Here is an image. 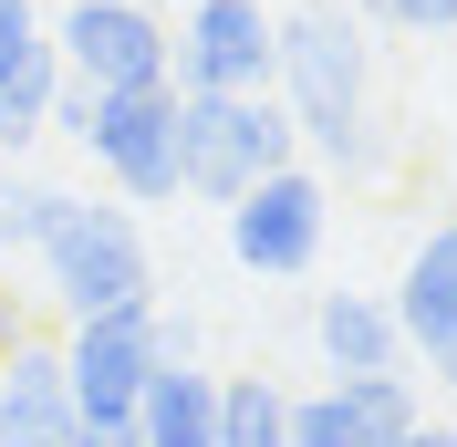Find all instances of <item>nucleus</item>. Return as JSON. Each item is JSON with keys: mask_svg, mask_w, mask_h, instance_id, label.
Returning a JSON list of instances; mask_svg holds the SVG:
<instances>
[{"mask_svg": "<svg viewBox=\"0 0 457 447\" xmlns=\"http://www.w3.org/2000/svg\"><path fill=\"white\" fill-rule=\"evenodd\" d=\"M270 94H281L291 136L312 146V156H333V167H364V31H353V11H333V0H302V11H281L270 21Z\"/></svg>", "mask_w": 457, "mask_h": 447, "instance_id": "nucleus-1", "label": "nucleus"}, {"mask_svg": "<svg viewBox=\"0 0 457 447\" xmlns=\"http://www.w3.org/2000/svg\"><path fill=\"white\" fill-rule=\"evenodd\" d=\"M53 125L114 177L125 208H167V198H187V188H177V84H136V94L62 84L53 94Z\"/></svg>", "mask_w": 457, "mask_h": 447, "instance_id": "nucleus-2", "label": "nucleus"}, {"mask_svg": "<svg viewBox=\"0 0 457 447\" xmlns=\"http://www.w3.org/2000/svg\"><path fill=\"white\" fill-rule=\"evenodd\" d=\"M42 281H53V302L84 323V312H114V302H156V260H145V229L136 208H104V198H53V219L31 240Z\"/></svg>", "mask_w": 457, "mask_h": 447, "instance_id": "nucleus-3", "label": "nucleus"}, {"mask_svg": "<svg viewBox=\"0 0 457 447\" xmlns=\"http://www.w3.org/2000/svg\"><path fill=\"white\" fill-rule=\"evenodd\" d=\"M302 156V136H291V114L281 94L260 84V94H177V188L187 198H239L250 177L291 167Z\"/></svg>", "mask_w": 457, "mask_h": 447, "instance_id": "nucleus-4", "label": "nucleus"}, {"mask_svg": "<svg viewBox=\"0 0 457 447\" xmlns=\"http://www.w3.org/2000/svg\"><path fill=\"white\" fill-rule=\"evenodd\" d=\"M322 229H333V188H322V167H302V156L228 198V260L250 281H302L322 260Z\"/></svg>", "mask_w": 457, "mask_h": 447, "instance_id": "nucleus-5", "label": "nucleus"}, {"mask_svg": "<svg viewBox=\"0 0 457 447\" xmlns=\"http://www.w3.org/2000/svg\"><path fill=\"white\" fill-rule=\"evenodd\" d=\"M53 63H62V84H84V94L167 84V21H156V0H62Z\"/></svg>", "mask_w": 457, "mask_h": 447, "instance_id": "nucleus-6", "label": "nucleus"}, {"mask_svg": "<svg viewBox=\"0 0 457 447\" xmlns=\"http://www.w3.org/2000/svg\"><path fill=\"white\" fill-rule=\"evenodd\" d=\"M167 364L156 343V302H114V312H84L62 333V385H73V417H136L145 375Z\"/></svg>", "mask_w": 457, "mask_h": 447, "instance_id": "nucleus-7", "label": "nucleus"}, {"mask_svg": "<svg viewBox=\"0 0 457 447\" xmlns=\"http://www.w3.org/2000/svg\"><path fill=\"white\" fill-rule=\"evenodd\" d=\"M167 84L177 94H260L270 84V11L260 0H187L167 31Z\"/></svg>", "mask_w": 457, "mask_h": 447, "instance_id": "nucleus-8", "label": "nucleus"}, {"mask_svg": "<svg viewBox=\"0 0 457 447\" xmlns=\"http://www.w3.org/2000/svg\"><path fill=\"white\" fill-rule=\"evenodd\" d=\"M73 437V385H62V343H11L0 354V447H62Z\"/></svg>", "mask_w": 457, "mask_h": 447, "instance_id": "nucleus-9", "label": "nucleus"}, {"mask_svg": "<svg viewBox=\"0 0 457 447\" xmlns=\"http://www.w3.org/2000/svg\"><path fill=\"white\" fill-rule=\"evenodd\" d=\"M136 447H219V375L156 364L136 395Z\"/></svg>", "mask_w": 457, "mask_h": 447, "instance_id": "nucleus-10", "label": "nucleus"}, {"mask_svg": "<svg viewBox=\"0 0 457 447\" xmlns=\"http://www.w3.org/2000/svg\"><path fill=\"white\" fill-rule=\"evenodd\" d=\"M312 343H322L333 375H385V364H405V333H395V312L374 302V291H322Z\"/></svg>", "mask_w": 457, "mask_h": 447, "instance_id": "nucleus-11", "label": "nucleus"}, {"mask_svg": "<svg viewBox=\"0 0 457 447\" xmlns=\"http://www.w3.org/2000/svg\"><path fill=\"white\" fill-rule=\"evenodd\" d=\"M395 333H405V354H427L436 333H457V219L447 229H427V250L405 260V281H395Z\"/></svg>", "mask_w": 457, "mask_h": 447, "instance_id": "nucleus-12", "label": "nucleus"}, {"mask_svg": "<svg viewBox=\"0 0 457 447\" xmlns=\"http://www.w3.org/2000/svg\"><path fill=\"white\" fill-rule=\"evenodd\" d=\"M219 447H291V395L260 375L219 385Z\"/></svg>", "mask_w": 457, "mask_h": 447, "instance_id": "nucleus-13", "label": "nucleus"}, {"mask_svg": "<svg viewBox=\"0 0 457 447\" xmlns=\"http://www.w3.org/2000/svg\"><path fill=\"white\" fill-rule=\"evenodd\" d=\"M343 385V406H353V417L374 426V437H405V426L427 417V406H416V375H405V364H385V375H333Z\"/></svg>", "mask_w": 457, "mask_h": 447, "instance_id": "nucleus-14", "label": "nucleus"}, {"mask_svg": "<svg viewBox=\"0 0 457 447\" xmlns=\"http://www.w3.org/2000/svg\"><path fill=\"white\" fill-rule=\"evenodd\" d=\"M53 94H62V63H31V73L0 84V156L31 146V136H53Z\"/></svg>", "mask_w": 457, "mask_h": 447, "instance_id": "nucleus-15", "label": "nucleus"}, {"mask_svg": "<svg viewBox=\"0 0 457 447\" xmlns=\"http://www.w3.org/2000/svg\"><path fill=\"white\" fill-rule=\"evenodd\" d=\"M291 447H385V437L343 406V385H322V395H291Z\"/></svg>", "mask_w": 457, "mask_h": 447, "instance_id": "nucleus-16", "label": "nucleus"}, {"mask_svg": "<svg viewBox=\"0 0 457 447\" xmlns=\"http://www.w3.org/2000/svg\"><path fill=\"white\" fill-rule=\"evenodd\" d=\"M31 63H53V11L42 0H0V84L31 73Z\"/></svg>", "mask_w": 457, "mask_h": 447, "instance_id": "nucleus-17", "label": "nucleus"}, {"mask_svg": "<svg viewBox=\"0 0 457 447\" xmlns=\"http://www.w3.org/2000/svg\"><path fill=\"white\" fill-rule=\"evenodd\" d=\"M53 198L62 188H42V177H0V250H31L42 219H53Z\"/></svg>", "mask_w": 457, "mask_h": 447, "instance_id": "nucleus-18", "label": "nucleus"}, {"mask_svg": "<svg viewBox=\"0 0 457 447\" xmlns=\"http://www.w3.org/2000/svg\"><path fill=\"white\" fill-rule=\"evenodd\" d=\"M395 31H457V0H374Z\"/></svg>", "mask_w": 457, "mask_h": 447, "instance_id": "nucleus-19", "label": "nucleus"}, {"mask_svg": "<svg viewBox=\"0 0 457 447\" xmlns=\"http://www.w3.org/2000/svg\"><path fill=\"white\" fill-rule=\"evenodd\" d=\"M62 447H136V417H73Z\"/></svg>", "mask_w": 457, "mask_h": 447, "instance_id": "nucleus-20", "label": "nucleus"}, {"mask_svg": "<svg viewBox=\"0 0 457 447\" xmlns=\"http://www.w3.org/2000/svg\"><path fill=\"white\" fill-rule=\"evenodd\" d=\"M427 375H436V385L457 395V333H436V343H427Z\"/></svg>", "mask_w": 457, "mask_h": 447, "instance_id": "nucleus-21", "label": "nucleus"}, {"mask_svg": "<svg viewBox=\"0 0 457 447\" xmlns=\"http://www.w3.org/2000/svg\"><path fill=\"white\" fill-rule=\"evenodd\" d=\"M385 447H457V426H427V417H416L405 437H385Z\"/></svg>", "mask_w": 457, "mask_h": 447, "instance_id": "nucleus-22", "label": "nucleus"}, {"mask_svg": "<svg viewBox=\"0 0 457 447\" xmlns=\"http://www.w3.org/2000/svg\"><path fill=\"white\" fill-rule=\"evenodd\" d=\"M53 11H62V0H53Z\"/></svg>", "mask_w": 457, "mask_h": 447, "instance_id": "nucleus-23", "label": "nucleus"}]
</instances>
